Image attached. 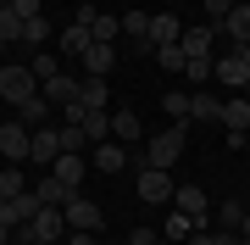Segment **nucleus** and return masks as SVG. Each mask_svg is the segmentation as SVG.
Wrapping results in <instances>:
<instances>
[{
    "mask_svg": "<svg viewBox=\"0 0 250 245\" xmlns=\"http://www.w3.org/2000/svg\"><path fill=\"white\" fill-rule=\"evenodd\" d=\"M172 190H178V184H172V173H167V167H150V162L139 167V200H150V206H167Z\"/></svg>",
    "mask_w": 250,
    "mask_h": 245,
    "instance_id": "obj_4",
    "label": "nucleus"
},
{
    "mask_svg": "<svg viewBox=\"0 0 250 245\" xmlns=\"http://www.w3.org/2000/svg\"><path fill=\"white\" fill-rule=\"evenodd\" d=\"M239 245H250V240H245V234H239Z\"/></svg>",
    "mask_w": 250,
    "mask_h": 245,
    "instance_id": "obj_41",
    "label": "nucleus"
},
{
    "mask_svg": "<svg viewBox=\"0 0 250 245\" xmlns=\"http://www.w3.org/2000/svg\"><path fill=\"white\" fill-rule=\"evenodd\" d=\"M184 78H189V84H200V89H206V84L217 78V56H195V62L184 67Z\"/></svg>",
    "mask_w": 250,
    "mask_h": 245,
    "instance_id": "obj_26",
    "label": "nucleus"
},
{
    "mask_svg": "<svg viewBox=\"0 0 250 245\" xmlns=\"http://www.w3.org/2000/svg\"><path fill=\"white\" fill-rule=\"evenodd\" d=\"M22 245H34V240H22Z\"/></svg>",
    "mask_w": 250,
    "mask_h": 245,
    "instance_id": "obj_43",
    "label": "nucleus"
},
{
    "mask_svg": "<svg viewBox=\"0 0 250 245\" xmlns=\"http://www.w3.org/2000/svg\"><path fill=\"white\" fill-rule=\"evenodd\" d=\"M217 223L239 234V223H245V206H239V200H228V206H217Z\"/></svg>",
    "mask_w": 250,
    "mask_h": 245,
    "instance_id": "obj_36",
    "label": "nucleus"
},
{
    "mask_svg": "<svg viewBox=\"0 0 250 245\" xmlns=\"http://www.w3.org/2000/svg\"><path fill=\"white\" fill-rule=\"evenodd\" d=\"M78 89H83V78H72V73H56V78L39 84V95H45L50 106H72V100H78Z\"/></svg>",
    "mask_w": 250,
    "mask_h": 245,
    "instance_id": "obj_11",
    "label": "nucleus"
},
{
    "mask_svg": "<svg viewBox=\"0 0 250 245\" xmlns=\"http://www.w3.org/2000/svg\"><path fill=\"white\" fill-rule=\"evenodd\" d=\"M233 6H239V0H206V22H223Z\"/></svg>",
    "mask_w": 250,
    "mask_h": 245,
    "instance_id": "obj_38",
    "label": "nucleus"
},
{
    "mask_svg": "<svg viewBox=\"0 0 250 245\" xmlns=\"http://www.w3.org/2000/svg\"><path fill=\"white\" fill-rule=\"evenodd\" d=\"M11 6H17L22 17H45V0H11Z\"/></svg>",
    "mask_w": 250,
    "mask_h": 245,
    "instance_id": "obj_40",
    "label": "nucleus"
},
{
    "mask_svg": "<svg viewBox=\"0 0 250 245\" xmlns=\"http://www.w3.org/2000/svg\"><path fill=\"white\" fill-rule=\"evenodd\" d=\"M34 195H39V206H67V200L78 195V190H67V184L56 178V173H45V178L34 184Z\"/></svg>",
    "mask_w": 250,
    "mask_h": 245,
    "instance_id": "obj_19",
    "label": "nucleus"
},
{
    "mask_svg": "<svg viewBox=\"0 0 250 245\" xmlns=\"http://www.w3.org/2000/svg\"><path fill=\"white\" fill-rule=\"evenodd\" d=\"M195 245H239V234H233V228H200Z\"/></svg>",
    "mask_w": 250,
    "mask_h": 245,
    "instance_id": "obj_35",
    "label": "nucleus"
},
{
    "mask_svg": "<svg viewBox=\"0 0 250 245\" xmlns=\"http://www.w3.org/2000/svg\"><path fill=\"white\" fill-rule=\"evenodd\" d=\"M111 67H117V45H106V39H95V45L83 50V73H89V78H106Z\"/></svg>",
    "mask_w": 250,
    "mask_h": 245,
    "instance_id": "obj_13",
    "label": "nucleus"
},
{
    "mask_svg": "<svg viewBox=\"0 0 250 245\" xmlns=\"http://www.w3.org/2000/svg\"><path fill=\"white\" fill-rule=\"evenodd\" d=\"M83 145H89V134H83L78 123H62V151H78L83 156Z\"/></svg>",
    "mask_w": 250,
    "mask_h": 245,
    "instance_id": "obj_34",
    "label": "nucleus"
},
{
    "mask_svg": "<svg viewBox=\"0 0 250 245\" xmlns=\"http://www.w3.org/2000/svg\"><path fill=\"white\" fill-rule=\"evenodd\" d=\"M56 245H67V240H56Z\"/></svg>",
    "mask_w": 250,
    "mask_h": 245,
    "instance_id": "obj_44",
    "label": "nucleus"
},
{
    "mask_svg": "<svg viewBox=\"0 0 250 245\" xmlns=\"http://www.w3.org/2000/svg\"><path fill=\"white\" fill-rule=\"evenodd\" d=\"M78 106H83V111H111L106 78H83V89H78Z\"/></svg>",
    "mask_w": 250,
    "mask_h": 245,
    "instance_id": "obj_21",
    "label": "nucleus"
},
{
    "mask_svg": "<svg viewBox=\"0 0 250 245\" xmlns=\"http://www.w3.org/2000/svg\"><path fill=\"white\" fill-rule=\"evenodd\" d=\"M17 111H22V123H28V128L50 123V100H45V95H34V100H28V106H17Z\"/></svg>",
    "mask_w": 250,
    "mask_h": 245,
    "instance_id": "obj_30",
    "label": "nucleus"
},
{
    "mask_svg": "<svg viewBox=\"0 0 250 245\" xmlns=\"http://www.w3.org/2000/svg\"><path fill=\"white\" fill-rule=\"evenodd\" d=\"M28 73H34L39 84H45V78H56V73H62V56H56V50H39L34 62H28Z\"/></svg>",
    "mask_w": 250,
    "mask_h": 245,
    "instance_id": "obj_28",
    "label": "nucleus"
},
{
    "mask_svg": "<svg viewBox=\"0 0 250 245\" xmlns=\"http://www.w3.org/2000/svg\"><path fill=\"white\" fill-rule=\"evenodd\" d=\"M161 234H167V240H184V234H195V223H189L184 212H172V218H167V228H161Z\"/></svg>",
    "mask_w": 250,
    "mask_h": 245,
    "instance_id": "obj_37",
    "label": "nucleus"
},
{
    "mask_svg": "<svg viewBox=\"0 0 250 245\" xmlns=\"http://www.w3.org/2000/svg\"><path fill=\"white\" fill-rule=\"evenodd\" d=\"M189 123H223V100L211 89H195L189 95Z\"/></svg>",
    "mask_w": 250,
    "mask_h": 245,
    "instance_id": "obj_15",
    "label": "nucleus"
},
{
    "mask_svg": "<svg viewBox=\"0 0 250 245\" xmlns=\"http://www.w3.org/2000/svg\"><path fill=\"white\" fill-rule=\"evenodd\" d=\"M78 128L89 134V145H100V139H111V111H89V117H83Z\"/></svg>",
    "mask_w": 250,
    "mask_h": 245,
    "instance_id": "obj_27",
    "label": "nucleus"
},
{
    "mask_svg": "<svg viewBox=\"0 0 250 245\" xmlns=\"http://www.w3.org/2000/svg\"><path fill=\"white\" fill-rule=\"evenodd\" d=\"M34 212H39V195H34V190H28V195H11V200H0V228H22Z\"/></svg>",
    "mask_w": 250,
    "mask_h": 245,
    "instance_id": "obj_10",
    "label": "nucleus"
},
{
    "mask_svg": "<svg viewBox=\"0 0 250 245\" xmlns=\"http://www.w3.org/2000/svg\"><path fill=\"white\" fill-rule=\"evenodd\" d=\"M178 50L189 56V62H195V56H211V28H184V39H178Z\"/></svg>",
    "mask_w": 250,
    "mask_h": 245,
    "instance_id": "obj_23",
    "label": "nucleus"
},
{
    "mask_svg": "<svg viewBox=\"0 0 250 245\" xmlns=\"http://www.w3.org/2000/svg\"><path fill=\"white\" fill-rule=\"evenodd\" d=\"M117 34H123V17H106V11H100V17H95V39L117 45Z\"/></svg>",
    "mask_w": 250,
    "mask_h": 245,
    "instance_id": "obj_33",
    "label": "nucleus"
},
{
    "mask_svg": "<svg viewBox=\"0 0 250 245\" xmlns=\"http://www.w3.org/2000/svg\"><path fill=\"white\" fill-rule=\"evenodd\" d=\"M223 123H228V134H245V128H250V100L245 95L223 100Z\"/></svg>",
    "mask_w": 250,
    "mask_h": 245,
    "instance_id": "obj_24",
    "label": "nucleus"
},
{
    "mask_svg": "<svg viewBox=\"0 0 250 245\" xmlns=\"http://www.w3.org/2000/svg\"><path fill=\"white\" fill-rule=\"evenodd\" d=\"M0 6H11V0H0Z\"/></svg>",
    "mask_w": 250,
    "mask_h": 245,
    "instance_id": "obj_42",
    "label": "nucleus"
},
{
    "mask_svg": "<svg viewBox=\"0 0 250 245\" xmlns=\"http://www.w3.org/2000/svg\"><path fill=\"white\" fill-rule=\"evenodd\" d=\"M123 245H161V234H156V228H134Z\"/></svg>",
    "mask_w": 250,
    "mask_h": 245,
    "instance_id": "obj_39",
    "label": "nucleus"
},
{
    "mask_svg": "<svg viewBox=\"0 0 250 245\" xmlns=\"http://www.w3.org/2000/svg\"><path fill=\"white\" fill-rule=\"evenodd\" d=\"M17 234L34 240V245H56V240H67V218H62V206H39L34 218L17 228Z\"/></svg>",
    "mask_w": 250,
    "mask_h": 245,
    "instance_id": "obj_2",
    "label": "nucleus"
},
{
    "mask_svg": "<svg viewBox=\"0 0 250 245\" xmlns=\"http://www.w3.org/2000/svg\"><path fill=\"white\" fill-rule=\"evenodd\" d=\"M50 173H56V178L67 184V190H78V184H83V173H89V167H83V156H78V151H62V156L50 162Z\"/></svg>",
    "mask_w": 250,
    "mask_h": 245,
    "instance_id": "obj_17",
    "label": "nucleus"
},
{
    "mask_svg": "<svg viewBox=\"0 0 250 245\" xmlns=\"http://www.w3.org/2000/svg\"><path fill=\"white\" fill-rule=\"evenodd\" d=\"M0 50H6V45H0Z\"/></svg>",
    "mask_w": 250,
    "mask_h": 245,
    "instance_id": "obj_46",
    "label": "nucleus"
},
{
    "mask_svg": "<svg viewBox=\"0 0 250 245\" xmlns=\"http://www.w3.org/2000/svg\"><path fill=\"white\" fill-rule=\"evenodd\" d=\"M0 45H28V17L17 6H0Z\"/></svg>",
    "mask_w": 250,
    "mask_h": 245,
    "instance_id": "obj_14",
    "label": "nucleus"
},
{
    "mask_svg": "<svg viewBox=\"0 0 250 245\" xmlns=\"http://www.w3.org/2000/svg\"><path fill=\"white\" fill-rule=\"evenodd\" d=\"M217 28H223V34L233 39V45H250V6H245V0H239V6H233L228 17L217 22Z\"/></svg>",
    "mask_w": 250,
    "mask_h": 245,
    "instance_id": "obj_20",
    "label": "nucleus"
},
{
    "mask_svg": "<svg viewBox=\"0 0 250 245\" xmlns=\"http://www.w3.org/2000/svg\"><path fill=\"white\" fill-rule=\"evenodd\" d=\"M95 167L100 173H123L128 167V145H123V139H100V145H95Z\"/></svg>",
    "mask_w": 250,
    "mask_h": 245,
    "instance_id": "obj_18",
    "label": "nucleus"
},
{
    "mask_svg": "<svg viewBox=\"0 0 250 245\" xmlns=\"http://www.w3.org/2000/svg\"><path fill=\"white\" fill-rule=\"evenodd\" d=\"M28 145H34V128H28L22 117L0 123V156H6V162H28Z\"/></svg>",
    "mask_w": 250,
    "mask_h": 245,
    "instance_id": "obj_6",
    "label": "nucleus"
},
{
    "mask_svg": "<svg viewBox=\"0 0 250 245\" xmlns=\"http://www.w3.org/2000/svg\"><path fill=\"white\" fill-rule=\"evenodd\" d=\"M184 145H189V123H167L161 134H150V145H145V162L150 167H178V156H184Z\"/></svg>",
    "mask_w": 250,
    "mask_h": 245,
    "instance_id": "obj_1",
    "label": "nucleus"
},
{
    "mask_svg": "<svg viewBox=\"0 0 250 245\" xmlns=\"http://www.w3.org/2000/svg\"><path fill=\"white\" fill-rule=\"evenodd\" d=\"M111 134L123 139V145H134V139H139V111L134 106H117L111 111Z\"/></svg>",
    "mask_w": 250,
    "mask_h": 245,
    "instance_id": "obj_22",
    "label": "nucleus"
},
{
    "mask_svg": "<svg viewBox=\"0 0 250 245\" xmlns=\"http://www.w3.org/2000/svg\"><path fill=\"white\" fill-rule=\"evenodd\" d=\"M62 218H67V228H89V234H100L106 206H100V200H89V195H72L67 206H62Z\"/></svg>",
    "mask_w": 250,
    "mask_h": 245,
    "instance_id": "obj_5",
    "label": "nucleus"
},
{
    "mask_svg": "<svg viewBox=\"0 0 250 245\" xmlns=\"http://www.w3.org/2000/svg\"><path fill=\"white\" fill-rule=\"evenodd\" d=\"M161 111H167L172 123H189V95L184 89H167V95H161Z\"/></svg>",
    "mask_w": 250,
    "mask_h": 245,
    "instance_id": "obj_29",
    "label": "nucleus"
},
{
    "mask_svg": "<svg viewBox=\"0 0 250 245\" xmlns=\"http://www.w3.org/2000/svg\"><path fill=\"white\" fill-rule=\"evenodd\" d=\"M0 95H6L11 106H28V100L39 95V78L28 73V67H17V62H11V67H0Z\"/></svg>",
    "mask_w": 250,
    "mask_h": 245,
    "instance_id": "obj_3",
    "label": "nucleus"
},
{
    "mask_svg": "<svg viewBox=\"0 0 250 245\" xmlns=\"http://www.w3.org/2000/svg\"><path fill=\"white\" fill-rule=\"evenodd\" d=\"M217 84H228V89H250V62H245V50L217 56Z\"/></svg>",
    "mask_w": 250,
    "mask_h": 245,
    "instance_id": "obj_9",
    "label": "nucleus"
},
{
    "mask_svg": "<svg viewBox=\"0 0 250 245\" xmlns=\"http://www.w3.org/2000/svg\"><path fill=\"white\" fill-rule=\"evenodd\" d=\"M11 195H28V173L22 167H0V200H11Z\"/></svg>",
    "mask_w": 250,
    "mask_h": 245,
    "instance_id": "obj_25",
    "label": "nucleus"
},
{
    "mask_svg": "<svg viewBox=\"0 0 250 245\" xmlns=\"http://www.w3.org/2000/svg\"><path fill=\"white\" fill-rule=\"evenodd\" d=\"M184 39V22L172 11H150V45H178Z\"/></svg>",
    "mask_w": 250,
    "mask_h": 245,
    "instance_id": "obj_16",
    "label": "nucleus"
},
{
    "mask_svg": "<svg viewBox=\"0 0 250 245\" xmlns=\"http://www.w3.org/2000/svg\"><path fill=\"white\" fill-rule=\"evenodd\" d=\"M45 39H56L50 17H28V50H34V45H45Z\"/></svg>",
    "mask_w": 250,
    "mask_h": 245,
    "instance_id": "obj_31",
    "label": "nucleus"
},
{
    "mask_svg": "<svg viewBox=\"0 0 250 245\" xmlns=\"http://www.w3.org/2000/svg\"><path fill=\"white\" fill-rule=\"evenodd\" d=\"M172 206L195 223V234L206 228V190H200V184H178V190H172Z\"/></svg>",
    "mask_w": 250,
    "mask_h": 245,
    "instance_id": "obj_8",
    "label": "nucleus"
},
{
    "mask_svg": "<svg viewBox=\"0 0 250 245\" xmlns=\"http://www.w3.org/2000/svg\"><path fill=\"white\" fill-rule=\"evenodd\" d=\"M245 6H250V0H245Z\"/></svg>",
    "mask_w": 250,
    "mask_h": 245,
    "instance_id": "obj_45",
    "label": "nucleus"
},
{
    "mask_svg": "<svg viewBox=\"0 0 250 245\" xmlns=\"http://www.w3.org/2000/svg\"><path fill=\"white\" fill-rule=\"evenodd\" d=\"M56 156H62V128H56V123H39L34 128V145H28V162H34V167H50Z\"/></svg>",
    "mask_w": 250,
    "mask_h": 245,
    "instance_id": "obj_7",
    "label": "nucleus"
},
{
    "mask_svg": "<svg viewBox=\"0 0 250 245\" xmlns=\"http://www.w3.org/2000/svg\"><path fill=\"white\" fill-rule=\"evenodd\" d=\"M56 39H62V56H67V62H83V50L95 45V28L72 17V28H67V34H56Z\"/></svg>",
    "mask_w": 250,
    "mask_h": 245,
    "instance_id": "obj_12",
    "label": "nucleus"
},
{
    "mask_svg": "<svg viewBox=\"0 0 250 245\" xmlns=\"http://www.w3.org/2000/svg\"><path fill=\"white\" fill-rule=\"evenodd\" d=\"M156 56H161V67H167V73H184V67H189V56H184L178 45H156Z\"/></svg>",
    "mask_w": 250,
    "mask_h": 245,
    "instance_id": "obj_32",
    "label": "nucleus"
}]
</instances>
